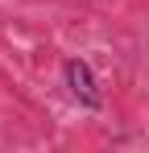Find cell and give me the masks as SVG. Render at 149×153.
Here are the masks:
<instances>
[{"label":"cell","instance_id":"cell-1","mask_svg":"<svg viewBox=\"0 0 149 153\" xmlns=\"http://www.w3.org/2000/svg\"><path fill=\"white\" fill-rule=\"evenodd\" d=\"M62 79H66L71 95L79 100V108H87V112H99L104 108V91H99V83H95V71L83 58H66L62 62Z\"/></svg>","mask_w":149,"mask_h":153}]
</instances>
